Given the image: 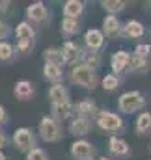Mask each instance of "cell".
Wrapping results in <instances>:
<instances>
[{
	"instance_id": "1",
	"label": "cell",
	"mask_w": 151,
	"mask_h": 160,
	"mask_svg": "<svg viewBox=\"0 0 151 160\" xmlns=\"http://www.w3.org/2000/svg\"><path fill=\"white\" fill-rule=\"evenodd\" d=\"M15 38H17V52H21L23 56L30 54V50L36 45V30L32 28V24L28 21H21L15 28Z\"/></svg>"
},
{
	"instance_id": "2",
	"label": "cell",
	"mask_w": 151,
	"mask_h": 160,
	"mask_svg": "<svg viewBox=\"0 0 151 160\" xmlns=\"http://www.w3.org/2000/svg\"><path fill=\"white\" fill-rule=\"evenodd\" d=\"M38 134L39 138L47 143H56L64 138V128H62V123L56 121L52 116H45L41 118L38 125Z\"/></svg>"
},
{
	"instance_id": "3",
	"label": "cell",
	"mask_w": 151,
	"mask_h": 160,
	"mask_svg": "<svg viewBox=\"0 0 151 160\" xmlns=\"http://www.w3.org/2000/svg\"><path fill=\"white\" fill-rule=\"evenodd\" d=\"M69 78H71V82H73L75 86L84 88V89H95L97 84H99V78H97L95 71L90 69V67H86L84 63H78L75 67H71Z\"/></svg>"
},
{
	"instance_id": "4",
	"label": "cell",
	"mask_w": 151,
	"mask_h": 160,
	"mask_svg": "<svg viewBox=\"0 0 151 160\" xmlns=\"http://www.w3.org/2000/svg\"><path fill=\"white\" fill-rule=\"evenodd\" d=\"M146 106V97L144 93L133 89V91H125L121 93V97L117 99V108L123 114H136Z\"/></svg>"
},
{
	"instance_id": "5",
	"label": "cell",
	"mask_w": 151,
	"mask_h": 160,
	"mask_svg": "<svg viewBox=\"0 0 151 160\" xmlns=\"http://www.w3.org/2000/svg\"><path fill=\"white\" fill-rule=\"evenodd\" d=\"M11 140H13V147H15L17 151H21V153H24V155H28L30 151H34V149L38 147V138H36V134H34L30 128H24V127L17 128V130L13 132Z\"/></svg>"
},
{
	"instance_id": "6",
	"label": "cell",
	"mask_w": 151,
	"mask_h": 160,
	"mask_svg": "<svg viewBox=\"0 0 151 160\" xmlns=\"http://www.w3.org/2000/svg\"><path fill=\"white\" fill-rule=\"evenodd\" d=\"M95 121H97V127H99L103 132H108V134H112V136H116L117 132L123 130V119H121L117 114L110 112V110H101Z\"/></svg>"
},
{
	"instance_id": "7",
	"label": "cell",
	"mask_w": 151,
	"mask_h": 160,
	"mask_svg": "<svg viewBox=\"0 0 151 160\" xmlns=\"http://www.w3.org/2000/svg\"><path fill=\"white\" fill-rule=\"evenodd\" d=\"M69 155L75 160H95L97 147L93 143H90L88 140H76L69 147Z\"/></svg>"
},
{
	"instance_id": "8",
	"label": "cell",
	"mask_w": 151,
	"mask_h": 160,
	"mask_svg": "<svg viewBox=\"0 0 151 160\" xmlns=\"http://www.w3.org/2000/svg\"><path fill=\"white\" fill-rule=\"evenodd\" d=\"M62 54H64V65H71L75 67L82 62V56H84V50L80 48V45L76 41L67 39L62 45Z\"/></svg>"
},
{
	"instance_id": "9",
	"label": "cell",
	"mask_w": 151,
	"mask_h": 160,
	"mask_svg": "<svg viewBox=\"0 0 151 160\" xmlns=\"http://www.w3.org/2000/svg\"><path fill=\"white\" fill-rule=\"evenodd\" d=\"M49 19H50V13H49V8L43 2H34L26 8V21L28 22L49 24Z\"/></svg>"
},
{
	"instance_id": "10",
	"label": "cell",
	"mask_w": 151,
	"mask_h": 160,
	"mask_svg": "<svg viewBox=\"0 0 151 160\" xmlns=\"http://www.w3.org/2000/svg\"><path fill=\"white\" fill-rule=\"evenodd\" d=\"M105 41H107V38H105L103 30L90 28V30L84 32V47H86V50H90V52H99V50H103Z\"/></svg>"
},
{
	"instance_id": "11",
	"label": "cell",
	"mask_w": 151,
	"mask_h": 160,
	"mask_svg": "<svg viewBox=\"0 0 151 160\" xmlns=\"http://www.w3.org/2000/svg\"><path fill=\"white\" fill-rule=\"evenodd\" d=\"M129 65H131V54L127 50H117L110 56V67L116 77L129 73Z\"/></svg>"
},
{
	"instance_id": "12",
	"label": "cell",
	"mask_w": 151,
	"mask_h": 160,
	"mask_svg": "<svg viewBox=\"0 0 151 160\" xmlns=\"http://www.w3.org/2000/svg\"><path fill=\"white\" fill-rule=\"evenodd\" d=\"M123 32V26H121V21L117 19V15H107L103 19V34L105 38H110V39H117Z\"/></svg>"
},
{
	"instance_id": "13",
	"label": "cell",
	"mask_w": 151,
	"mask_h": 160,
	"mask_svg": "<svg viewBox=\"0 0 151 160\" xmlns=\"http://www.w3.org/2000/svg\"><path fill=\"white\" fill-rule=\"evenodd\" d=\"M76 110V116L78 118H84V119H97V116H99V108H97V104H95V101H91V99H82V101H78V104L75 106Z\"/></svg>"
},
{
	"instance_id": "14",
	"label": "cell",
	"mask_w": 151,
	"mask_h": 160,
	"mask_svg": "<svg viewBox=\"0 0 151 160\" xmlns=\"http://www.w3.org/2000/svg\"><path fill=\"white\" fill-rule=\"evenodd\" d=\"M108 151L112 155H116V157H119V158H129L131 157V145L123 138H119V136H110V140H108Z\"/></svg>"
},
{
	"instance_id": "15",
	"label": "cell",
	"mask_w": 151,
	"mask_h": 160,
	"mask_svg": "<svg viewBox=\"0 0 151 160\" xmlns=\"http://www.w3.org/2000/svg\"><path fill=\"white\" fill-rule=\"evenodd\" d=\"M49 101H50V106L69 102V101H71V99H69V89H67L64 84L50 86V89H49Z\"/></svg>"
},
{
	"instance_id": "16",
	"label": "cell",
	"mask_w": 151,
	"mask_h": 160,
	"mask_svg": "<svg viewBox=\"0 0 151 160\" xmlns=\"http://www.w3.org/2000/svg\"><path fill=\"white\" fill-rule=\"evenodd\" d=\"M144 34H146L144 24L140 21H134V19L127 21L125 26H123V32H121V36H125L127 39H140Z\"/></svg>"
},
{
	"instance_id": "17",
	"label": "cell",
	"mask_w": 151,
	"mask_h": 160,
	"mask_svg": "<svg viewBox=\"0 0 151 160\" xmlns=\"http://www.w3.org/2000/svg\"><path fill=\"white\" fill-rule=\"evenodd\" d=\"M43 77L49 80L52 86L62 84V80H64V67L56 65V63H45L43 65Z\"/></svg>"
},
{
	"instance_id": "18",
	"label": "cell",
	"mask_w": 151,
	"mask_h": 160,
	"mask_svg": "<svg viewBox=\"0 0 151 160\" xmlns=\"http://www.w3.org/2000/svg\"><path fill=\"white\" fill-rule=\"evenodd\" d=\"M50 112H52V118L56 121H65L69 119L73 114H75V104L69 101V102H64V104H54V106H50Z\"/></svg>"
},
{
	"instance_id": "19",
	"label": "cell",
	"mask_w": 151,
	"mask_h": 160,
	"mask_svg": "<svg viewBox=\"0 0 151 160\" xmlns=\"http://www.w3.org/2000/svg\"><path fill=\"white\" fill-rule=\"evenodd\" d=\"M62 11H64L65 19H76L78 21L82 17V13H84V2H80V0H67L64 4Z\"/></svg>"
},
{
	"instance_id": "20",
	"label": "cell",
	"mask_w": 151,
	"mask_h": 160,
	"mask_svg": "<svg viewBox=\"0 0 151 160\" xmlns=\"http://www.w3.org/2000/svg\"><path fill=\"white\" fill-rule=\"evenodd\" d=\"M90 128H91V121L90 119H84V118H73L71 123H69V132L76 136V138H80V136H86L88 132H90Z\"/></svg>"
},
{
	"instance_id": "21",
	"label": "cell",
	"mask_w": 151,
	"mask_h": 160,
	"mask_svg": "<svg viewBox=\"0 0 151 160\" xmlns=\"http://www.w3.org/2000/svg\"><path fill=\"white\" fill-rule=\"evenodd\" d=\"M13 93L19 101H30L32 95H34V86L28 80H19L13 88Z\"/></svg>"
},
{
	"instance_id": "22",
	"label": "cell",
	"mask_w": 151,
	"mask_h": 160,
	"mask_svg": "<svg viewBox=\"0 0 151 160\" xmlns=\"http://www.w3.org/2000/svg\"><path fill=\"white\" fill-rule=\"evenodd\" d=\"M80 63H84L86 67L97 71V69L103 65V56H101V52H90V50H84V56H82V62H80Z\"/></svg>"
},
{
	"instance_id": "23",
	"label": "cell",
	"mask_w": 151,
	"mask_h": 160,
	"mask_svg": "<svg viewBox=\"0 0 151 160\" xmlns=\"http://www.w3.org/2000/svg\"><path fill=\"white\" fill-rule=\"evenodd\" d=\"M60 32L65 36V38H73L80 32V22L76 19H62V24H60Z\"/></svg>"
},
{
	"instance_id": "24",
	"label": "cell",
	"mask_w": 151,
	"mask_h": 160,
	"mask_svg": "<svg viewBox=\"0 0 151 160\" xmlns=\"http://www.w3.org/2000/svg\"><path fill=\"white\" fill-rule=\"evenodd\" d=\"M134 132H136L138 136H146V134L151 132V114L149 112H142V114L138 116Z\"/></svg>"
},
{
	"instance_id": "25",
	"label": "cell",
	"mask_w": 151,
	"mask_h": 160,
	"mask_svg": "<svg viewBox=\"0 0 151 160\" xmlns=\"http://www.w3.org/2000/svg\"><path fill=\"white\" fill-rule=\"evenodd\" d=\"M43 60H45V63H56V65H62V67H64V54H62V48H56V47L45 48V50H43Z\"/></svg>"
},
{
	"instance_id": "26",
	"label": "cell",
	"mask_w": 151,
	"mask_h": 160,
	"mask_svg": "<svg viewBox=\"0 0 151 160\" xmlns=\"http://www.w3.org/2000/svg\"><path fill=\"white\" fill-rule=\"evenodd\" d=\"M101 8L108 15H117L127 8V2H123V0H101Z\"/></svg>"
},
{
	"instance_id": "27",
	"label": "cell",
	"mask_w": 151,
	"mask_h": 160,
	"mask_svg": "<svg viewBox=\"0 0 151 160\" xmlns=\"http://www.w3.org/2000/svg\"><path fill=\"white\" fill-rule=\"evenodd\" d=\"M15 56H17V48L8 41H0V62L9 63L15 60Z\"/></svg>"
},
{
	"instance_id": "28",
	"label": "cell",
	"mask_w": 151,
	"mask_h": 160,
	"mask_svg": "<svg viewBox=\"0 0 151 160\" xmlns=\"http://www.w3.org/2000/svg\"><path fill=\"white\" fill-rule=\"evenodd\" d=\"M101 86H103V89H105V91H116V89L121 86V77H116L114 73H110V75L103 77Z\"/></svg>"
},
{
	"instance_id": "29",
	"label": "cell",
	"mask_w": 151,
	"mask_h": 160,
	"mask_svg": "<svg viewBox=\"0 0 151 160\" xmlns=\"http://www.w3.org/2000/svg\"><path fill=\"white\" fill-rule=\"evenodd\" d=\"M133 56H136V58H142V60H151V45H148V43L136 45V48H134Z\"/></svg>"
},
{
	"instance_id": "30",
	"label": "cell",
	"mask_w": 151,
	"mask_h": 160,
	"mask_svg": "<svg viewBox=\"0 0 151 160\" xmlns=\"http://www.w3.org/2000/svg\"><path fill=\"white\" fill-rule=\"evenodd\" d=\"M26 160H50V158H49V155H47L43 149L36 147L34 151H30V153L26 155Z\"/></svg>"
},
{
	"instance_id": "31",
	"label": "cell",
	"mask_w": 151,
	"mask_h": 160,
	"mask_svg": "<svg viewBox=\"0 0 151 160\" xmlns=\"http://www.w3.org/2000/svg\"><path fill=\"white\" fill-rule=\"evenodd\" d=\"M9 34H11V26L4 19H0V41H6V38H9Z\"/></svg>"
},
{
	"instance_id": "32",
	"label": "cell",
	"mask_w": 151,
	"mask_h": 160,
	"mask_svg": "<svg viewBox=\"0 0 151 160\" xmlns=\"http://www.w3.org/2000/svg\"><path fill=\"white\" fill-rule=\"evenodd\" d=\"M9 121V116H8V112H6V108L0 104V125H6Z\"/></svg>"
},
{
	"instance_id": "33",
	"label": "cell",
	"mask_w": 151,
	"mask_h": 160,
	"mask_svg": "<svg viewBox=\"0 0 151 160\" xmlns=\"http://www.w3.org/2000/svg\"><path fill=\"white\" fill-rule=\"evenodd\" d=\"M6 145H8V136H6V132L0 128V151H2Z\"/></svg>"
},
{
	"instance_id": "34",
	"label": "cell",
	"mask_w": 151,
	"mask_h": 160,
	"mask_svg": "<svg viewBox=\"0 0 151 160\" xmlns=\"http://www.w3.org/2000/svg\"><path fill=\"white\" fill-rule=\"evenodd\" d=\"M0 160H8V158H6V155H4L2 151H0Z\"/></svg>"
},
{
	"instance_id": "35",
	"label": "cell",
	"mask_w": 151,
	"mask_h": 160,
	"mask_svg": "<svg viewBox=\"0 0 151 160\" xmlns=\"http://www.w3.org/2000/svg\"><path fill=\"white\" fill-rule=\"evenodd\" d=\"M148 149H149V153H151V142H149V145H148Z\"/></svg>"
},
{
	"instance_id": "36",
	"label": "cell",
	"mask_w": 151,
	"mask_h": 160,
	"mask_svg": "<svg viewBox=\"0 0 151 160\" xmlns=\"http://www.w3.org/2000/svg\"><path fill=\"white\" fill-rule=\"evenodd\" d=\"M99 160H110V158H107V157H103V158H99Z\"/></svg>"
}]
</instances>
